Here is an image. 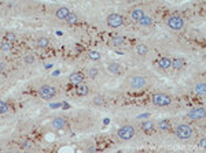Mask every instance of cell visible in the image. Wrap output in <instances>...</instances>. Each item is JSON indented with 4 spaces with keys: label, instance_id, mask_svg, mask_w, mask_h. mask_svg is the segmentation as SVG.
<instances>
[{
    "label": "cell",
    "instance_id": "cell-21",
    "mask_svg": "<svg viewBox=\"0 0 206 153\" xmlns=\"http://www.w3.org/2000/svg\"><path fill=\"white\" fill-rule=\"evenodd\" d=\"M66 21H67V23H70V25L77 23V22H78V16H77L76 14H73V12H71L70 15H69L67 18H66Z\"/></svg>",
    "mask_w": 206,
    "mask_h": 153
},
{
    "label": "cell",
    "instance_id": "cell-13",
    "mask_svg": "<svg viewBox=\"0 0 206 153\" xmlns=\"http://www.w3.org/2000/svg\"><path fill=\"white\" fill-rule=\"evenodd\" d=\"M184 66V62L183 59H180V57H175V59L170 60V67H175V68H181Z\"/></svg>",
    "mask_w": 206,
    "mask_h": 153
},
{
    "label": "cell",
    "instance_id": "cell-20",
    "mask_svg": "<svg viewBox=\"0 0 206 153\" xmlns=\"http://www.w3.org/2000/svg\"><path fill=\"white\" fill-rule=\"evenodd\" d=\"M109 71L110 73H114V74H117L118 71H120V64H118V63H110L109 64Z\"/></svg>",
    "mask_w": 206,
    "mask_h": 153
},
{
    "label": "cell",
    "instance_id": "cell-28",
    "mask_svg": "<svg viewBox=\"0 0 206 153\" xmlns=\"http://www.w3.org/2000/svg\"><path fill=\"white\" fill-rule=\"evenodd\" d=\"M5 37H7L8 41H15V34H14V33H7Z\"/></svg>",
    "mask_w": 206,
    "mask_h": 153
},
{
    "label": "cell",
    "instance_id": "cell-27",
    "mask_svg": "<svg viewBox=\"0 0 206 153\" xmlns=\"http://www.w3.org/2000/svg\"><path fill=\"white\" fill-rule=\"evenodd\" d=\"M89 57H91V59H93V60H99V59H100V55H99L98 52H91Z\"/></svg>",
    "mask_w": 206,
    "mask_h": 153
},
{
    "label": "cell",
    "instance_id": "cell-12",
    "mask_svg": "<svg viewBox=\"0 0 206 153\" xmlns=\"http://www.w3.org/2000/svg\"><path fill=\"white\" fill-rule=\"evenodd\" d=\"M194 90H195V93H198L199 96H205L206 94V83L205 82H199V83L195 85Z\"/></svg>",
    "mask_w": 206,
    "mask_h": 153
},
{
    "label": "cell",
    "instance_id": "cell-16",
    "mask_svg": "<svg viewBox=\"0 0 206 153\" xmlns=\"http://www.w3.org/2000/svg\"><path fill=\"white\" fill-rule=\"evenodd\" d=\"M158 66L161 68H169L170 67V59H168V57H162V59L158 60Z\"/></svg>",
    "mask_w": 206,
    "mask_h": 153
},
{
    "label": "cell",
    "instance_id": "cell-23",
    "mask_svg": "<svg viewBox=\"0 0 206 153\" xmlns=\"http://www.w3.org/2000/svg\"><path fill=\"white\" fill-rule=\"evenodd\" d=\"M151 22H153V19H151L150 16H144V18H142V19L139 21V23L143 25V26H150Z\"/></svg>",
    "mask_w": 206,
    "mask_h": 153
},
{
    "label": "cell",
    "instance_id": "cell-8",
    "mask_svg": "<svg viewBox=\"0 0 206 153\" xmlns=\"http://www.w3.org/2000/svg\"><path fill=\"white\" fill-rule=\"evenodd\" d=\"M205 115H206V109L203 107L202 108H195L188 112V117H191V119H202V117H205Z\"/></svg>",
    "mask_w": 206,
    "mask_h": 153
},
{
    "label": "cell",
    "instance_id": "cell-15",
    "mask_svg": "<svg viewBox=\"0 0 206 153\" xmlns=\"http://www.w3.org/2000/svg\"><path fill=\"white\" fill-rule=\"evenodd\" d=\"M158 128L162 131H169L170 130V123L169 120H161V122L158 123Z\"/></svg>",
    "mask_w": 206,
    "mask_h": 153
},
{
    "label": "cell",
    "instance_id": "cell-14",
    "mask_svg": "<svg viewBox=\"0 0 206 153\" xmlns=\"http://www.w3.org/2000/svg\"><path fill=\"white\" fill-rule=\"evenodd\" d=\"M82 79H84V76H82V74H80V73H74V74H71L70 75V81L73 82V83H81L82 82Z\"/></svg>",
    "mask_w": 206,
    "mask_h": 153
},
{
    "label": "cell",
    "instance_id": "cell-24",
    "mask_svg": "<svg viewBox=\"0 0 206 153\" xmlns=\"http://www.w3.org/2000/svg\"><path fill=\"white\" fill-rule=\"evenodd\" d=\"M7 109H8L7 104L2 100V101H0V114H5V112H7Z\"/></svg>",
    "mask_w": 206,
    "mask_h": 153
},
{
    "label": "cell",
    "instance_id": "cell-26",
    "mask_svg": "<svg viewBox=\"0 0 206 153\" xmlns=\"http://www.w3.org/2000/svg\"><path fill=\"white\" fill-rule=\"evenodd\" d=\"M142 127L144 128V130H151V128H153V123L151 122H144V123H142Z\"/></svg>",
    "mask_w": 206,
    "mask_h": 153
},
{
    "label": "cell",
    "instance_id": "cell-19",
    "mask_svg": "<svg viewBox=\"0 0 206 153\" xmlns=\"http://www.w3.org/2000/svg\"><path fill=\"white\" fill-rule=\"evenodd\" d=\"M48 44H49L48 38H45V37L37 38V46H40V48H45V46H48Z\"/></svg>",
    "mask_w": 206,
    "mask_h": 153
},
{
    "label": "cell",
    "instance_id": "cell-3",
    "mask_svg": "<svg viewBox=\"0 0 206 153\" xmlns=\"http://www.w3.org/2000/svg\"><path fill=\"white\" fill-rule=\"evenodd\" d=\"M172 103V98L170 96L165 94V93H158V94H154L153 96V104L154 105H158V107H166Z\"/></svg>",
    "mask_w": 206,
    "mask_h": 153
},
{
    "label": "cell",
    "instance_id": "cell-6",
    "mask_svg": "<svg viewBox=\"0 0 206 153\" xmlns=\"http://www.w3.org/2000/svg\"><path fill=\"white\" fill-rule=\"evenodd\" d=\"M107 25L111 27H120L124 25V18L120 15V14H110L106 19Z\"/></svg>",
    "mask_w": 206,
    "mask_h": 153
},
{
    "label": "cell",
    "instance_id": "cell-1",
    "mask_svg": "<svg viewBox=\"0 0 206 153\" xmlns=\"http://www.w3.org/2000/svg\"><path fill=\"white\" fill-rule=\"evenodd\" d=\"M176 135H177V138L180 139H188L191 138L192 135V128L190 127L188 124H179L177 127H176Z\"/></svg>",
    "mask_w": 206,
    "mask_h": 153
},
{
    "label": "cell",
    "instance_id": "cell-5",
    "mask_svg": "<svg viewBox=\"0 0 206 153\" xmlns=\"http://www.w3.org/2000/svg\"><path fill=\"white\" fill-rule=\"evenodd\" d=\"M135 128L132 127V126H122L121 128H118V131H117V135L120 137L121 139H131V138H133V135H135Z\"/></svg>",
    "mask_w": 206,
    "mask_h": 153
},
{
    "label": "cell",
    "instance_id": "cell-29",
    "mask_svg": "<svg viewBox=\"0 0 206 153\" xmlns=\"http://www.w3.org/2000/svg\"><path fill=\"white\" fill-rule=\"evenodd\" d=\"M88 74H89V76H92L93 78V76L98 75V70H96V68H91V70L88 71Z\"/></svg>",
    "mask_w": 206,
    "mask_h": 153
},
{
    "label": "cell",
    "instance_id": "cell-2",
    "mask_svg": "<svg viewBox=\"0 0 206 153\" xmlns=\"http://www.w3.org/2000/svg\"><path fill=\"white\" fill-rule=\"evenodd\" d=\"M38 94H40V97L44 98V100H49V98H52L56 94V90H55V87H52L51 85H41V86L38 87Z\"/></svg>",
    "mask_w": 206,
    "mask_h": 153
},
{
    "label": "cell",
    "instance_id": "cell-9",
    "mask_svg": "<svg viewBox=\"0 0 206 153\" xmlns=\"http://www.w3.org/2000/svg\"><path fill=\"white\" fill-rule=\"evenodd\" d=\"M66 124V119L65 117H55L51 122V126L55 128V130H62Z\"/></svg>",
    "mask_w": 206,
    "mask_h": 153
},
{
    "label": "cell",
    "instance_id": "cell-25",
    "mask_svg": "<svg viewBox=\"0 0 206 153\" xmlns=\"http://www.w3.org/2000/svg\"><path fill=\"white\" fill-rule=\"evenodd\" d=\"M93 103L98 104V105H102V104L104 103V98L102 97V96H96V97L93 98Z\"/></svg>",
    "mask_w": 206,
    "mask_h": 153
},
{
    "label": "cell",
    "instance_id": "cell-4",
    "mask_svg": "<svg viewBox=\"0 0 206 153\" xmlns=\"http://www.w3.org/2000/svg\"><path fill=\"white\" fill-rule=\"evenodd\" d=\"M166 25L173 30H180L184 27V19L179 15H172V16L168 18Z\"/></svg>",
    "mask_w": 206,
    "mask_h": 153
},
{
    "label": "cell",
    "instance_id": "cell-10",
    "mask_svg": "<svg viewBox=\"0 0 206 153\" xmlns=\"http://www.w3.org/2000/svg\"><path fill=\"white\" fill-rule=\"evenodd\" d=\"M131 16H132V19H135L136 22H139L142 18H144L146 14H144V11L140 10V8H133V10L131 11Z\"/></svg>",
    "mask_w": 206,
    "mask_h": 153
},
{
    "label": "cell",
    "instance_id": "cell-7",
    "mask_svg": "<svg viewBox=\"0 0 206 153\" xmlns=\"http://www.w3.org/2000/svg\"><path fill=\"white\" fill-rule=\"evenodd\" d=\"M129 83H131V87H133V89H143L146 86V83H147V81H146L144 76L136 75V76H132Z\"/></svg>",
    "mask_w": 206,
    "mask_h": 153
},
{
    "label": "cell",
    "instance_id": "cell-22",
    "mask_svg": "<svg viewBox=\"0 0 206 153\" xmlns=\"http://www.w3.org/2000/svg\"><path fill=\"white\" fill-rule=\"evenodd\" d=\"M124 41H125V40H124L122 37H114V38L111 40V45L120 46V45H122V44H124Z\"/></svg>",
    "mask_w": 206,
    "mask_h": 153
},
{
    "label": "cell",
    "instance_id": "cell-30",
    "mask_svg": "<svg viewBox=\"0 0 206 153\" xmlns=\"http://www.w3.org/2000/svg\"><path fill=\"white\" fill-rule=\"evenodd\" d=\"M33 60H34V57H33L32 55H27V56H25V62H26V63H33Z\"/></svg>",
    "mask_w": 206,
    "mask_h": 153
},
{
    "label": "cell",
    "instance_id": "cell-31",
    "mask_svg": "<svg viewBox=\"0 0 206 153\" xmlns=\"http://www.w3.org/2000/svg\"><path fill=\"white\" fill-rule=\"evenodd\" d=\"M2 49H4V51H10L11 46L8 45V42H3V44H2Z\"/></svg>",
    "mask_w": 206,
    "mask_h": 153
},
{
    "label": "cell",
    "instance_id": "cell-17",
    "mask_svg": "<svg viewBox=\"0 0 206 153\" xmlns=\"http://www.w3.org/2000/svg\"><path fill=\"white\" fill-rule=\"evenodd\" d=\"M136 53H139V55H147V52H148V48L144 45V44H139V45H136Z\"/></svg>",
    "mask_w": 206,
    "mask_h": 153
},
{
    "label": "cell",
    "instance_id": "cell-18",
    "mask_svg": "<svg viewBox=\"0 0 206 153\" xmlns=\"http://www.w3.org/2000/svg\"><path fill=\"white\" fill-rule=\"evenodd\" d=\"M77 93H78L80 96H87L88 94V86L87 85L80 83L78 86H77Z\"/></svg>",
    "mask_w": 206,
    "mask_h": 153
},
{
    "label": "cell",
    "instance_id": "cell-11",
    "mask_svg": "<svg viewBox=\"0 0 206 153\" xmlns=\"http://www.w3.org/2000/svg\"><path fill=\"white\" fill-rule=\"evenodd\" d=\"M70 10H69L67 7H59L58 8V11H56V16L59 19H66L69 15H70Z\"/></svg>",
    "mask_w": 206,
    "mask_h": 153
}]
</instances>
